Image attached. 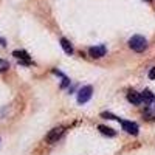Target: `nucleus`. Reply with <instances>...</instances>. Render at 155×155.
I'll list each match as a JSON object with an SVG mask.
<instances>
[{
  "label": "nucleus",
  "instance_id": "f257e3e1",
  "mask_svg": "<svg viewBox=\"0 0 155 155\" xmlns=\"http://www.w3.org/2000/svg\"><path fill=\"white\" fill-rule=\"evenodd\" d=\"M129 47L134 51H137V53H141V51H144L147 48V41H146V37L137 34V36H132L129 39Z\"/></svg>",
  "mask_w": 155,
  "mask_h": 155
},
{
  "label": "nucleus",
  "instance_id": "f03ea898",
  "mask_svg": "<svg viewBox=\"0 0 155 155\" xmlns=\"http://www.w3.org/2000/svg\"><path fill=\"white\" fill-rule=\"evenodd\" d=\"M92 95H93V88H92V85H85V87H82L79 92H78V102H79V104H85L87 101H90Z\"/></svg>",
  "mask_w": 155,
  "mask_h": 155
},
{
  "label": "nucleus",
  "instance_id": "7ed1b4c3",
  "mask_svg": "<svg viewBox=\"0 0 155 155\" xmlns=\"http://www.w3.org/2000/svg\"><path fill=\"white\" fill-rule=\"evenodd\" d=\"M12 56H14L16 59H19V64H22V65H31V59H30V54L27 53V51L16 50L14 53H12Z\"/></svg>",
  "mask_w": 155,
  "mask_h": 155
},
{
  "label": "nucleus",
  "instance_id": "20e7f679",
  "mask_svg": "<svg viewBox=\"0 0 155 155\" xmlns=\"http://www.w3.org/2000/svg\"><path fill=\"white\" fill-rule=\"evenodd\" d=\"M62 134H64V127L62 126L54 127L53 130H50V134L47 135V141H48L50 144H53V143H56V141L62 137Z\"/></svg>",
  "mask_w": 155,
  "mask_h": 155
},
{
  "label": "nucleus",
  "instance_id": "39448f33",
  "mask_svg": "<svg viewBox=\"0 0 155 155\" xmlns=\"http://www.w3.org/2000/svg\"><path fill=\"white\" fill-rule=\"evenodd\" d=\"M118 121L121 123V127H123V130H126L127 134H130V135H138V126L132 121H124V120H120Z\"/></svg>",
  "mask_w": 155,
  "mask_h": 155
},
{
  "label": "nucleus",
  "instance_id": "423d86ee",
  "mask_svg": "<svg viewBox=\"0 0 155 155\" xmlns=\"http://www.w3.org/2000/svg\"><path fill=\"white\" fill-rule=\"evenodd\" d=\"M106 45H99V47H92L88 50V54L92 56V58H95V59H99V58H102V56H106Z\"/></svg>",
  "mask_w": 155,
  "mask_h": 155
},
{
  "label": "nucleus",
  "instance_id": "0eeeda50",
  "mask_svg": "<svg viewBox=\"0 0 155 155\" xmlns=\"http://www.w3.org/2000/svg\"><path fill=\"white\" fill-rule=\"evenodd\" d=\"M127 101L129 102H132L134 106H138V104H141V93H138V92H134V90H130V92L127 93Z\"/></svg>",
  "mask_w": 155,
  "mask_h": 155
},
{
  "label": "nucleus",
  "instance_id": "6e6552de",
  "mask_svg": "<svg viewBox=\"0 0 155 155\" xmlns=\"http://www.w3.org/2000/svg\"><path fill=\"white\" fill-rule=\"evenodd\" d=\"M141 101L144 102V104H152V102L155 101V96L152 92H149V90H144L143 93H141Z\"/></svg>",
  "mask_w": 155,
  "mask_h": 155
},
{
  "label": "nucleus",
  "instance_id": "1a4fd4ad",
  "mask_svg": "<svg viewBox=\"0 0 155 155\" xmlns=\"http://www.w3.org/2000/svg\"><path fill=\"white\" fill-rule=\"evenodd\" d=\"M61 47H62V50L65 51L67 54H73V47H71V44L67 41L65 37H62V39H61Z\"/></svg>",
  "mask_w": 155,
  "mask_h": 155
},
{
  "label": "nucleus",
  "instance_id": "9d476101",
  "mask_svg": "<svg viewBox=\"0 0 155 155\" xmlns=\"http://www.w3.org/2000/svg\"><path fill=\"white\" fill-rule=\"evenodd\" d=\"M98 129H99V132H101L102 135H107V137H115V135H116V132L113 130V129H110V127H106V126H99Z\"/></svg>",
  "mask_w": 155,
  "mask_h": 155
},
{
  "label": "nucleus",
  "instance_id": "9b49d317",
  "mask_svg": "<svg viewBox=\"0 0 155 155\" xmlns=\"http://www.w3.org/2000/svg\"><path fill=\"white\" fill-rule=\"evenodd\" d=\"M9 68V62L5 61V59H0V73H3Z\"/></svg>",
  "mask_w": 155,
  "mask_h": 155
},
{
  "label": "nucleus",
  "instance_id": "f8f14e48",
  "mask_svg": "<svg viewBox=\"0 0 155 155\" xmlns=\"http://www.w3.org/2000/svg\"><path fill=\"white\" fill-rule=\"evenodd\" d=\"M149 78H150V79H155V67L150 68V71H149Z\"/></svg>",
  "mask_w": 155,
  "mask_h": 155
},
{
  "label": "nucleus",
  "instance_id": "ddd939ff",
  "mask_svg": "<svg viewBox=\"0 0 155 155\" xmlns=\"http://www.w3.org/2000/svg\"><path fill=\"white\" fill-rule=\"evenodd\" d=\"M0 45H2V47L6 45V41H5V39H2V37H0Z\"/></svg>",
  "mask_w": 155,
  "mask_h": 155
},
{
  "label": "nucleus",
  "instance_id": "4468645a",
  "mask_svg": "<svg viewBox=\"0 0 155 155\" xmlns=\"http://www.w3.org/2000/svg\"><path fill=\"white\" fill-rule=\"evenodd\" d=\"M146 2H149V3H150V2H152V0H146Z\"/></svg>",
  "mask_w": 155,
  "mask_h": 155
},
{
  "label": "nucleus",
  "instance_id": "2eb2a0df",
  "mask_svg": "<svg viewBox=\"0 0 155 155\" xmlns=\"http://www.w3.org/2000/svg\"><path fill=\"white\" fill-rule=\"evenodd\" d=\"M153 102H155V101H153Z\"/></svg>",
  "mask_w": 155,
  "mask_h": 155
}]
</instances>
